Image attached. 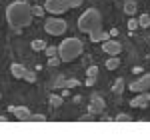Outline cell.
Listing matches in <instances>:
<instances>
[{"mask_svg":"<svg viewBox=\"0 0 150 140\" xmlns=\"http://www.w3.org/2000/svg\"><path fill=\"white\" fill-rule=\"evenodd\" d=\"M32 6L26 0H16L6 6V22L14 32H20L32 22Z\"/></svg>","mask_w":150,"mask_h":140,"instance_id":"6da1fadb","label":"cell"},{"mask_svg":"<svg viewBox=\"0 0 150 140\" xmlns=\"http://www.w3.org/2000/svg\"><path fill=\"white\" fill-rule=\"evenodd\" d=\"M78 30L90 36V42H104L108 40V34L102 32V16L96 8H90L78 18Z\"/></svg>","mask_w":150,"mask_h":140,"instance_id":"7a4b0ae2","label":"cell"},{"mask_svg":"<svg viewBox=\"0 0 150 140\" xmlns=\"http://www.w3.org/2000/svg\"><path fill=\"white\" fill-rule=\"evenodd\" d=\"M84 50V44L78 38H66L64 42H60L58 46V56L62 62H72L74 58H78Z\"/></svg>","mask_w":150,"mask_h":140,"instance_id":"3957f363","label":"cell"},{"mask_svg":"<svg viewBox=\"0 0 150 140\" xmlns=\"http://www.w3.org/2000/svg\"><path fill=\"white\" fill-rule=\"evenodd\" d=\"M72 6H70V0H46L44 4V10L50 12L52 16H58V14H64L68 12Z\"/></svg>","mask_w":150,"mask_h":140,"instance_id":"277c9868","label":"cell"},{"mask_svg":"<svg viewBox=\"0 0 150 140\" xmlns=\"http://www.w3.org/2000/svg\"><path fill=\"white\" fill-rule=\"evenodd\" d=\"M66 26H68V24L64 22L62 18H54V16H52V18H48L46 22H44V30L52 36H60V34L66 32Z\"/></svg>","mask_w":150,"mask_h":140,"instance_id":"5b68a950","label":"cell"},{"mask_svg":"<svg viewBox=\"0 0 150 140\" xmlns=\"http://www.w3.org/2000/svg\"><path fill=\"white\" fill-rule=\"evenodd\" d=\"M104 108H106V102H104L102 96H98V94H92V98H90V106H88V112L90 114H102Z\"/></svg>","mask_w":150,"mask_h":140,"instance_id":"8992f818","label":"cell"},{"mask_svg":"<svg viewBox=\"0 0 150 140\" xmlns=\"http://www.w3.org/2000/svg\"><path fill=\"white\" fill-rule=\"evenodd\" d=\"M102 50L106 54H110V56H118L120 52H122V44L118 42V40H104L102 42Z\"/></svg>","mask_w":150,"mask_h":140,"instance_id":"52a82bcc","label":"cell"},{"mask_svg":"<svg viewBox=\"0 0 150 140\" xmlns=\"http://www.w3.org/2000/svg\"><path fill=\"white\" fill-rule=\"evenodd\" d=\"M128 88H130L132 92H144V90H150V74H144L142 78L134 80Z\"/></svg>","mask_w":150,"mask_h":140,"instance_id":"ba28073f","label":"cell"},{"mask_svg":"<svg viewBox=\"0 0 150 140\" xmlns=\"http://www.w3.org/2000/svg\"><path fill=\"white\" fill-rule=\"evenodd\" d=\"M10 112L16 116V120H20V122H26V120H28V116H30L28 106H12Z\"/></svg>","mask_w":150,"mask_h":140,"instance_id":"9c48e42d","label":"cell"},{"mask_svg":"<svg viewBox=\"0 0 150 140\" xmlns=\"http://www.w3.org/2000/svg\"><path fill=\"white\" fill-rule=\"evenodd\" d=\"M148 100H150V94H138L136 98L130 100V106H132V108H144Z\"/></svg>","mask_w":150,"mask_h":140,"instance_id":"30bf717a","label":"cell"},{"mask_svg":"<svg viewBox=\"0 0 150 140\" xmlns=\"http://www.w3.org/2000/svg\"><path fill=\"white\" fill-rule=\"evenodd\" d=\"M10 72H12V76H14V78H24V76H26V72H28V68H24L22 64H12Z\"/></svg>","mask_w":150,"mask_h":140,"instance_id":"8fae6325","label":"cell"},{"mask_svg":"<svg viewBox=\"0 0 150 140\" xmlns=\"http://www.w3.org/2000/svg\"><path fill=\"white\" fill-rule=\"evenodd\" d=\"M48 102H50V106H52V108H60V106H62V96L52 94V96L48 98Z\"/></svg>","mask_w":150,"mask_h":140,"instance_id":"7c38bea8","label":"cell"},{"mask_svg":"<svg viewBox=\"0 0 150 140\" xmlns=\"http://www.w3.org/2000/svg\"><path fill=\"white\" fill-rule=\"evenodd\" d=\"M124 12H126V14H134V12H136V2H134V0H126Z\"/></svg>","mask_w":150,"mask_h":140,"instance_id":"4fadbf2b","label":"cell"},{"mask_svg":"<svg viewBox=\"0 0 150 140\" xmlns=\"http://www.w3.org/2000/svg\"><path fill=\"white\" fill-rule=\"evenodd\" d=\"M118 66H120V60L116 58V56H112V58L106 60V68L108 70H114V68H118Z\"/></svg>","mask_w":150,"mask_h":140,"instance_id":"5bb4252c","label":"cell"},{"mask_svg":"<svg viewBox=\"0 0 150 140\" xmlns=\"http://www.w3.org/2000/svg\"><path fill=\"white\" fill-rule=\"evenodd\" d=\"M44 48H46V42L44 40H40V38L32 40V50H44Z\"/></svg>","mask_w":150,"mask_h":140,"instance_id":"9a60e30c","label":"cell"},{"mask_svg":"<svg viewBox=\"0 0 150 140\" xmlns=\"http://www.w3.org/2000/svg\"><path fill=\"white\" fill-rule=\"evenodd\" d=\"M26 122H46V116L44 114H30Z\"/></svg>","mask_w":150,"mask_h":140,"instance_id":"2e32d148","label":"cell"},{"mask_svg":"<svg viewBox=\"0 0 150 140\" xmlns=\"http://www.w3.org/2000/svg\"><path fill=\"white\" fill-rule=\"evenodd\" d=\"M112 90H114L116 94H122V90H124V80H122V78H118V80H116V84H114V88H112Z\"/></svg>","mask_w":150,"mask_h":140,"instance_id":"e0dca14e","label":"cell"},{"mask_svg":"<svg viewBox=\"0 0 150 140\" xmlns=\"http://www.w3.org/2000/svg\"><path fill=\"white\" fill-rule=\"evenodd\" d=\"M138 24H140V26H144V28L150 26V16H148V14H142V16L138 18Z\"/></svg>","mask_w":150,"mask_h":140,"instance_id":"ac0fdd59","label":"cell"},{"mask_svg":"<svg viewBox=\"0 0 150 140\" xmlns=\"http://www.w3.org/2000/svg\"><path fill=\"white\" fill-rule=\"evenodd\" d=\"M62 60H60V56H48V66H58Z\"/></svg>","mask_w":150,"mask_h":140,"instance_id":"d6986e66","label":"cell"},{"mask_svg":"<svg viewBox=\"0 0 150 140\" xmlns=\"http://www.w3.org/2000/svg\"><path fill=\"white\" fill-rule=\"evenodd\" d=\"M86 74H88L90 78H96V76H98V66H88Z\"/></svg>","mask_w":150,"mask_h":140,"instance_id":"ffe728a7","label":"cell"},{"mask_svg":"<svg viewBox=\"0 0 150 140\" xmlns=\"http://www.w3.org/2000/svg\"><path fill=\"white\" fill-rule=\"evenodd\" d=\"M44 6H32V14H34V16H42V14H44Z\"/></svg>","mask_w":150,"mask_h":140,"instance_id":"44dd1931","label":"cell"},{"mask_svg":"<svg viewBox=\"0 0 150 140\" xmlns=\"http://www.w3.org/2000/svg\"><path fill=\"white\" fill-rule=\"evenodd\" d=\"M44 52H46L48 56H56V54H58V48L56 46H46V48H44Z\"/></svg>","mask_w":150,"mask_h":140,"instance_id":"7402d4cb","label":"cell"},{"mask_svg":"<svg viewBox=\"0 0 150 140\" xmlns=\"http://www.w3.org/2000/svg\"><path fill=\"white\" fill-rule=\"evenodd\" d=\"M24 80H26V82H32V84H34V82H36V74L28 70V72H26V76H24Z\"/></svg>","mask_w":150,"mask_h":140,"instance_id":"603a6c76","label":"cell"},{"mask_svg":"<svg viewBox=\"0 0 150 140\" xmlns=\"http://www.w3.org/2000/svg\"><path fill=\"white\" fill-rule=\"evenodd\" d=\"M116 122H130V116L128 114H118L116 116Z\"/></svg>","mask_w":150,"mask_h":140,"instance_id":"cb8c5ba5","label":"cell"},{"mask_svg":"<svg viewBox=\"0 0 150 140\" xmlns=\"http://www.w3.org/2000/svg\"><path fill=\"white\" fill-rule=\"evenodd\" d=\"M128 28H130V30H136V28H140L138 20H130V22H128Z\"/></svg>","mask_w":150,"mask_h":140,"instance_id":"d4e9b609","label":"cell"},{"mask_svg":"<svg viewBox=\"0 0 150 140\" xmlns=\"http://www.w3.org/2000/svg\"><path fill=\"white\" fill-rule=\"evenodd\" d=\"M64 86H66V88H74V86H78V82H76V80H66V82H64Z\"/></svg>","mask_w":150,"mask_h":140,"instance_id":"484cf974","label":"cell"},{"mask_svg":"<svg viewBox=\"0 0 150 140\" xmlns=\"http://www.w3.org/2000/svg\"><path fill=\"white\" fill-rule=\"evenodd\" d=\"M92 118H94V114H90V112H88L86 116H82V118H80V122H90Z\"/></svg>","mask_w":150,"mask_h":140,"instance_id":"4316f807","label":"cell"},{"mask_svg":"<svg viewBox=\"0 0 150 140\" xmlns=\"http://www.w3.org/2000/svg\"><path fill=\"white\" fill-rule=\"evenodd\" d=\"M82 4V0H70V6H72V8H76V6H80Z\"/></svg>","mask_w":150,"mask_h":140,"instance_id":"83f0119b","label":"cell"},{"mask_svg":"<svg viewBox=\"0 0 150 140\" xmlns=\"http://www.w3.org/2000/svg\"><path fill=\"white\" fill-rule=\"evenodd\" d=\"M94 80H96V78H90V76H88V80H86V84H88V86H92V84H94Z\"/></svg>","mask_w":150,"mask_h":140,"instance_id":"f1b7e54d","label":"cell"},{"mask_svg":"<svg viewBox=\"0 0 150 140\" xmlns=\"http://www.w3.org/2000/svg\"><path fill=\"white\" fill-rule=\"evenodd\" d=\"M0 122H6V116H0Z\"/></svg>","mask_w":150,"mask_h":140,"instance_id":"f546056e","label":"cell"},{"mask_svg":"<svg viewBox=\"0 0 150 140\" xmlns=\"http://www.w3.org/2000/svg\"><path fill=\"white\" fill-rule=\"evenodd\" d=\"M26 2H32V0H26Z\"/></svg>","mask_w":150,"mask_h":140,"instance_id":"4dcf8cb0","label":"cell"}]
</instances>
